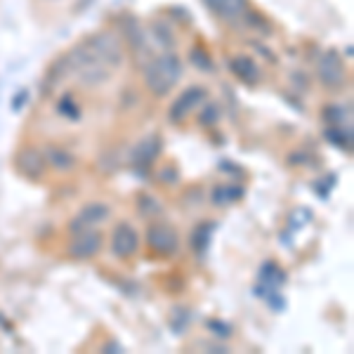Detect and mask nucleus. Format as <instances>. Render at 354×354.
I'll return each mask as SVG.
<instances>
[{"label": "nucleus", "instance_id": "obj_12", "mask_svg": "<svg viewBox=\"0 0 354 354\" xmlns=\"http://www.w3.org/2000/svg\"><path fill=\"white\" fill-rule=\"evenodd\" d=\"M109 205L106 203H88L85 208L78 213V218H76V222H73V227L76 225H81V227H85V225H97V222H102V220H106L109 218Z\"/></svg>", "mask_w": 354, "mask_h": 354}, {"label": "nucleus", "instance_id": "obj_10", "mask_svg": "<svg viewBox=\"0 0 354 354\" xmlns=\"http://www.w3.org/2000/svg\"><path fill=\"white\" fill-rule=\"evenodd\" d=\"M230 68H232V73L239 78L241 83L245 85H255L260 81V68L258 64H255L250 57H245V55H239V57H234V59L230 62Z\"/></svg>", "mask_w": 354, "mask_h": 354}, {"label": "nucleus", "instance_id": "obj_8", "mask_svg": "<svg viewBox=\"0 0 354 354\" xmlns=\"http://www.w3.org/2000/svg\"><path fill=\"white\" fill-rule=\"evenodd\" d=\"M102 248V234L97 232H85V234H78L76 239L68 245V255L73 260H90L100 253Z\"/></svg>", "mask_w": 354, "mask_h": 354}, {"label": "nucleus", "instance_id": "obj_4", "mask_svg": "<svg viewBox=\"0 0 354 354\" xmlns=\"http://www.w3.org/2000/svg\"><path fill=\"white\" fill-rule=\"evenodd\" d=\"M205 97H208V93H205V88H201V85L187 88L185 93H180V97L173 102V106H170V121H175V123L185 121L189 113H194V109L203 106Z\"/></svg>", "mask_w": 354, "mask_h": 354}, {"label": "nucleus", "instance_id": "obj_20", "mask_svg": "<svg viewBox=\"0 0 354 354\" xmlns=\"http://www.w3.org/2000/svg\"><path fill=\"white\" fill-rule=\"evenodd\" d=\"M59 113H64L68 118H78L81 116V109H78L76 102H73L71 97H64V100L59 102Z\"/></svg>", "mask_w": 354, "mask_h": 354}, {"label": "nucleus", "instance_id": "obj_11", "mask_svg": "<svg viewBox=\"0 0 354 354\" xmlns=\"http://www.w3.org/2000/svg\"><path fill=\"white\" fill-rule=\"evenodd\" d=\"M19 170L31 180H38L45 173V156L36 149H26L19 156Z\"/></svg>", "mask_w": 354, "mask_h": 354}, {"label": "nucleus", "instance_id": "obj_2", "mask_svg": "<svg viewBox=\"0 0 354 354\" xmlns=\"http://www.w3.org/2000/svg\"><path fill=\"white\" fill-rule=\"evenodd\" d=\"M182 78V62L175 55H161L145 68L147 88L156 97H165Z\"/></svg>", "mask_w": 354, "mask_h": 354}, {"label": "nucleus", "instance_id": "obj_1", "mask_svg": "<svg viewBox=\"0 0 354 354\" xmlns=\"http://www.w3.org/2000/svg\"><path fill=\"white\" fill-rule=\"evenodd\" d=\"M66 66L76 73V78L81 81L85 88H97V85L109 83L113 68L106 66L104 62L90 50L88 43L73 48L66 57Z\"/></svg>", "mask_w": 354, "mask_h": 354}, {"label": "nucleus", "instance_id": "obj_13", "mask_svg": "<svg viewBox=\"0 0 354 354\" xmlns=\"http://www.w3.org/2000/svg\"><path fill=\"white\" fill-rule=\"evenodd\" d=\"M45 163H50L55 170L66 173V170L76 168V156L66 149H59V147H48V151H45Z\"/></svg>", "mask_w": 354, "mask_h": 354}, {"label": "nucleus", "instance_id": "obj_21", "mask_svg": "<svg viewBox=\"0 0 354 354\" xmlns=\"http://www.w3.org/2000/svg\"><path fill=\"white\" fill-rule=\"evenodd\" d=\"M208 326L215 328V330H220V333H215V335H220V338H227V335H232V326H227V324H222V322H210Z\"/></svg>", "mask_w": 354, "mask_h": 354}, {"label": "nucleus", "instance_id": "obj_19", "mask_svg": "<svg viewBox=\"0 0 354 354\" xmlns=\"http://www.w3.org/2000/svg\"><path fill=\"white\" fill-rule=\"evenodd\" d=\"M218 118H220V106L218 104H205L201 113H198V123L201 125H213V123H218Z\"/></svg>", "mask_w": 354, "mask_h": 354}, {"label": "nucleus", "instance_id": "obj_3", "mask_svg": "<svg viewBox=\"0 0 354 354\" xmlns=\"http://www.w3.org/2000/svg\"><path fill=\"white\" fill-rule=\"evenodd\" d=\"M85 43L90 45V50H93V53L100 57V59L104 62L106 66L116 68V66H121L123 62H125L123 45H121V41H118L116 33L100 31V33H95V36H90Z\"/></svg>", "mask_w": 354, "mask_h": 354}, {"label": "nucleus", "instance_id": "obj_6", "mask_svg": "<svg viewBox=\"0 0 354 354\" xmlns=\"http://www.w3.org/2000/svg\"><path fill=\"white\" fill-rule=\"evenodd\" d=\"M140 248V234L133 225L128 222H121V225L113 230V239H111V250L118 258H133Z\"/></svg>", "mask_w": 354, "mask_h": 354}, {"label": "nucleus", "instance_id": "obj_9", "mask_svg": "<svg viewBox=\"0 0 354 354\" xmlns=\"http://www.w3.org/2000/svg\"><path fill=\"white\" fill-rule=\"evenodd\" d=\"M205 5L227 21H236L248 12V0H205Z\"/></svg>", "mask_w": 354, "mask_h": 354}, {"label": "nucleus", "instance_id": "obj_18", "mask_svg": "<svg viewBox=\"0 0 354 354\" xmlns=\"http://www.w3.org/2000/svg\"><path fill=\"white\" fill-rule=\"evenodd\" d=\"M192 64L198 68V71H213L215 64H213V59H210V55L205 53L203 48H194L192 50Z\"/></svg>", "mask_w": 354, "mask_h": 354}, {"label": "nucleus", "instance_id": "obj_5", "mask_svg": "<svg viewBox=\"0 0 354 354\" xmlns=\"http://www.w3.org/2000/svg\"><path fill=\"white\" fill-rule=\"evenodd\" d=\"M319 78L326 85L328 90H340L342 83H345V64L340 62V57L335 50H326L324 57L319 59Z\"/></svg>", "mask_w": 354, "mask_h": 354}, {"label": "nucleus", "instance_id": "obj_15", "mask_svg": "<svg viewBox=\"0 0 354 354\" xmlns=\"http://www.w3.org/2000/svg\"><path fill=\"white\" fill-rule=\"evenodd\" d=\"M241 196H243V189L236 185H218L213 189V194H210V198H213L215 205H230Z\"/></svg>", "mask_w": 354, "mask_h": 354}, {"label": "nucleus", "instance_id": "obj_14", "mask_svg": "<svg viewBox=\"0 0 354 354\" xmlns=\"http://www.w3.org/2000/svg\"><path fill=\"white\" fill-rule=\"evenodd\" d=\"M158 151H161V140L158 137H149V140H145L142 145H137V151H135V165H151L153 158L158 156Z\"/></svg>", "mask_w": 354, "mask_h": 354}, {"label": "nucleus", "instance_id": "obj_7", "mask_svg": "<svg viewBox=\"0 0 354 354\" xmlns=\"http://www.w3.org/2000/svg\"><path fill=\"white\" fill-rule=\"evenodd\" d=\"M147 243H149L151 250L161 255H170L177 250V232L165 222H156V225L149 227V234H147Z\"/></svg>", "mask_w": 354, "mask_h": 354}, {"label": "nucleus", "instance_id": "obj_17", "mask_svg": "<svg viewBox=\"0 0 354 354\" xmlns=\"http://www.w3.org/2000/svg\"><path fill=\"white\" fill-rule=\"evenodd\" d=\"M324 118L328 125H350V109H345L342 104H333L324 109Z\"/></svg>", "mask_w": 354, "mask_h": 354}, {"label": "nucleus", "instance_id": "obj_16", "mask_svg": "<svg viewBox=\"0 0 354 354\" xmlns=\"http://www.w3.org/2000/svg\"><path fill=\"white\" fill-rule=\"evenodd\" d=\"M210 236H213V225H208V222H203V225H198L196 230L192 232V245L198 250V253H203V250L208 248Z\"/></svg>", "mask_w": 354, "mask_h": 354}]
</instances>
